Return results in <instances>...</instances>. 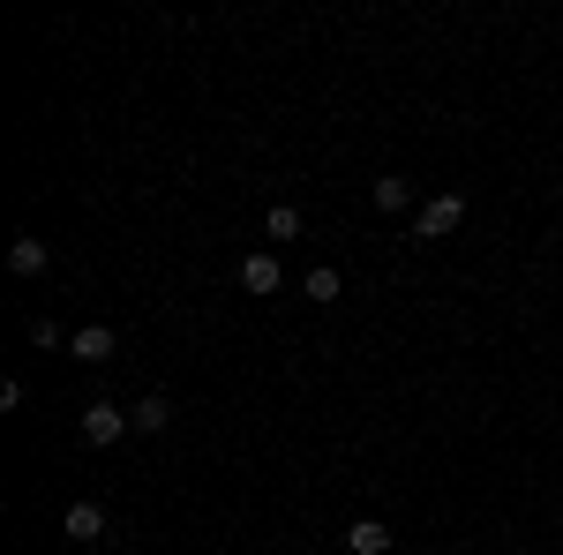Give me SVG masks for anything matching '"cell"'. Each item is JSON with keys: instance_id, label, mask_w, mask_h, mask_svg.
Instances as JSON below:
<instances>
[{"instance_id": "cell-1", "label": "cell", "mask_w": 563, "mask_h": 555, "mask_svg": "<svg viewBox=\"0 0 563 555\" xmlns=\"http://www.w3.org/2000/svg\"><path fill=\"white\" fill-rule=\"evenodd\" d=\"M459 225H466V196H429L413 218V241H451Z\"/></svg>"}, {"instance_id": "cell-2", "label": "cell", "mask_w": 563, "mask_h": 555, "mask_svg": "<svg viewBox=\"0 0 563 555\" xmlns=\"http://www.w3.org/2000/svg\"><path fill=\"white\" fill-rule=\"evenodd\" d=\"M129 413H121V406H106V398H98V406H84V443L90 451H106V443H121V435H129Z\"/></svg>"}, {"instance_id": "cell-3", "label": "cell", "mask_w": 563, "mask_h": 555, "mask_svg": "<svg viewBox=\"0 0 563 555\" xmlns=\"http://www.w3.org/2000/svg\"><path fill=\"white\" fill-rule=\"evenodd\" d=\"M45 241L38 233H15V241H8V270H15V278H45Z\"/></svg>"}, {"instance_id": "cell-4", "label": "cell", "mask_w": 563, "mask_h": 555, "mask_svg": "<svg viewBox=\"0 0 563 555\" xmlns=\"http://www.w3.org/2000/svg\"><path fill=\"white\" fill-rule=\"evenodd\" d=\"M241 286H249V293H278V286H286V270H278V256H271V248H263V256H249L241 263Z\"/></svg>"}, {"instance_id": "cell-5", "label": "cell", "mask_w": 563, "mask_h": 555, "mask_svg": "<svg viewBox=\"0 0 563 555\" xmlns=\"http://www.w3.org/2000/svg\"><path fill=\"white\" fill-rule=\"evenodd\" d=\"M346 548L353 555H390V525H384V518H353V525H346Z\"/></svg>"}, {"instance_id": "cell-6", "label": "cell", "mask_w": 563, "mask_h": 555, "mask_svg": "<svg viewBox=\"0 0 563 555\" xmlns=\"http://www.w3.org/2000/svg\"><path fill=\"white\" fill-rule=\"evenodd\" d=\"M68 353H76V360H113V331H106V323H84V331L68 338Z\"/></svg>"}, {"instance_id": "cell-7", "label": "cell", "mask_w": 563, "mask_h": 555, "mask_svg": "<svg viewBox=\"0 0 563 555\" xmlns=\"http://www.w3.org/2000/svg\"><path fill=\"white\" fill-rule=\"evenodd\" d=\"M129 421H135V435H166L174 428V398H143Z\"/></svg>"}, {"instance_id": "cell-8", "label": "cell", "mask_w": 563, "mask_h": 555, "mask_svg": "<svg viewBox=\"0 0 563 555\" xmlns=\"http://www.w3.org/2000/svg\"><path fill=\"white\" fill-rule=\"evenodd\" d=\"M68 541H106V511L98 503H68Z\"/></svg>"}, {"instance_id": "cell-9", "label": "cell", "mask_w": 563, "mask_h": 555, "mask_svg": "<svg viewBox=\"0 0 563 555\" xmlns=\"http://www.w3.org/2000/svg\"><path fill=\"white\" fill-rule=\"evenodd\" d=\"M263 233H271V241H301V211H294V203H271Z\"/></svg>"}, {"instance_id": "cell-10", "label": "cell", "mask_w": 563, "mask_h": 555, "mask_svg": "<svg viewBox=\"0 0 563 555\" xmlns=\"http://www.w3.org/2000/svg\"><path fill=\"white\" fill-rule=\"evenodd\" d=\"M368 196H376V211H406V196H413V188H406L398 173H384V180H376Z\"/></svg>"}, {"instance_id": "cell-11", "label": "cell", "mask_w": 563, "mask_h": 555, "mask_svg": "<svg viewBox=\"0 0 563 555\" xmlns=\"http://www.w3.org/2000/svg\"><path fill=\"white\" fill-rule=\"evenodd\" d=\"M301 293L308 300H339V270H331V263H316V270L301 278Z\"/></svg>"}]
</instances>
